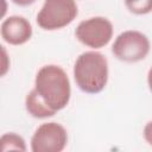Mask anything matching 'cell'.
Returning a JSON list of instances; mask_svg holds the SVG:
<instances>
[{"label":"cell","instance_id":"6da1fadb","mask_svg":"<svg viewBox=\"0 0 152 152\" xmlns=\"http://www.w3.org/2000/svg\"><path fill=\"white\" fill-rule=\"evenodd\" d=\"M70 97V80L64 69L56 64H48L38 70L34 88L25 97V108L31 116L46 119L64 109Z\"/></svg>","mask_w":152,"mask_h":152},{"label":"cell","instance_id":"7a4b0ae2","mask_svg":"<svg viewBox=\"0 0 152 152\" xmlns=\"http://www.w3.org/2000/svg\"><path fill=\"white\" fill-rule=\"evenodd\" d=\"M74 78L78 89L86 94L101 93L108 82V62L99 51L82 52L74 64Z\"/></svg>","mask_w":152,"mask_h":152},{"label":"cell","instance_id":"3957f363","mask_svg":"<svg viewBox=\"0 0 152 152\" xmlns=\"http://www.w3.org/2000/svg\"><path fill=\"white\" fill-rule=\"evenodd\" d=\"M78 14L75 0H44L37 14V24L45 31L61 30L70 25Z\"/></svg>","mask_w":152,"mask_h":152},{"label":"cell","instance_id":"277c9868","mask_svg":"<svg viewBox=\"0 0 152 152\" xmlns=\"http://www.w3.org/2000/svg\"><path fill=\"white\" fill-rule=\"evenodd\" d=\"M112 52L121 62L137 63L145 59L150 52V40L146 34L137 30L121 32L112 45Z\"/></svg>","mask_w":152,"mask_h":152},{"label":"cell","instance_id":"5b68a950","mask_svg":"<svg viewBox=\"0 0 152 152\" xmlns=\"http://www.w3.org/2000/svg\"><path fill=\"white\" fill-rule=\"evenodd\" d=\"M113 24L104 17H91L82 20L76 30L75 36L77 40L94 50L104 48L113 38Z\"/></svg>","mask_w":152,"mask_h":152},{"label":"cell","instance_id":"8992f818","mask_svg":"<svg viewBox=\"0 0 152 152\" xmlns=\"http://www.w3.org/2000/svg\"><path fill=\"white\" fill-rule=\"evenodd\" d=\"M68 144L66 129L58 122H45L38 126L31 138L32 152H61Z\"/></svg>","mask_w":152,"mask_h":152},{"label":"cell","instance_id":"52a82bcc","mask_svg":"<svg viewBox=\"0 0 152 152\" xmlns=\"http://www.w3.org/2000/svg\"><path fill=\"white\" fill-rule=\"evenodd\" d=\"M0 33L7 44L23 45L31 39L33 30L31 23L25 17L11 15L2 21Z\"/></svg>","mask_w":152,"mask_h":152},{"label":"cell","instance_id":"ba28073f","mask_svg":"<svg viewBox=\"0 0 152 152\" xmlns=\"http://www.w3.org/2000/svg\"><path fill=\"white\" fill-rule=\"evenodd\" d=\"M26 142L24 138L17 133L8 132L0 137V152L5 151H26Z\"/></svg>","mask_w":152,"mask_h":152},{"label":"cell","instance_id":"9c48e42d","mask_svg":"<svg viewBox=\"0 0 152 152\" xmlns=\"http://www.w3.org/2000/svg\"><path fill=\"white\" fill-rule=\"evenodd\" d=\"M127 10L137 15L148 14L152 10V0H125Z\"/></svg>","mask_w":152,"mask_h":152},{"label":"cell","instance_id":"30bf717a","mask_svg":"<svg viewBox=\"0 0 152 152\" xmlns=\"http://www.w3.org/2000/svg\"><path fill=\"white\" fill-rule=\"evenodd\" d=\"M11 68V59H10V55L6 50V48H4L0 44V78L4 77Z\"/></svg>","mask_w":152,"mask_h":152},{"label":"cell","instance_id":"8fae6325","mask_svg":"<svg viewBox=\"0 0 152 152\" xmlns=\"http://www.w3.org/2000/svg\"><path fill=\"white\" fill-rule=\"evenodd\" d=\"M13 4L18 5V6H21V7H26V6H30L32 4H34L37 0H11Z\"/></svg>","mask_w":152,"mask_h":152},{"label":"cell","instance_id":"7c38bea8","mask_svg":"<svg viewBox=\"0 0 152 152\" xmlns=\"http://www.w3.org/2000/svg\"><path fill=\"white\" fill-rule=\"evenodd\" d=\"M6 13H7V1L0 0V20L6 15Z\"/></svg>","mask_w":152,"mask_h":152}]
</instances>
